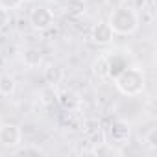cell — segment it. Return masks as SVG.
Instances as JSON below:
<instances>
[{"mask_svg":"<svg viewBox=\"0 0 157 157\" xmlns=\"http://www.w3.org/2000/svg\"><path fill=\"white\" fill-rule=\"evenodd\" d=\"M113 80H115V87L124 96H139L146 89V74L142 68L137 67H126Z\"/></svg>","mask_w":157,"mask_h":157,"instance_id":"1","label":"cell"},{"mask_svg":"<svg viewBox=\"0 0 157 157\" xmlns=\"http://www.w3.org/2000/svg\"><path fill=\"white\" fill-rule=\"evenodd\" d=\"M107 22L117 35H133L140 26V17L131 6H118L111 11Z\"/></svg>","mask_w":157,"mask_h":157,"instance_id":"2","label":"cell"},{"mask_svg":"<svg viewBox=\"0 0 157 157\" xmlns=\"http://www.w3.org/2000/svg\"><path fill=\"white\" fill-rule=\"evenodd\" d=\"M54 13L48 10V8H33L30 11V24L33 30L37 32H46L54 26Z\"/></svg>","mask_w":157,"mask_h":157,"instance_id":"3","label":"cell"},{"mask_svg":"<svg viewBox=\"0 0 157 157\" xmlns=\"http://www.w3.org/2000/svg\"><path fill=\"white\" fill-rule=\"evenodd\" d=\"M0 144L6 148H17L22 144V129L17 124H2L0 126Z\"/></svg>","mask_w":157,"mask_h":157,"instance_id":"4","label":"cell"},{"mask_svg":"<svg viewBox=\"0 0 157 157\" xmlns=\"http://www.w3.org/2000/svg\"><path fill=\"white\" fill-rule=\"evenodd\" d=\"M129 135H131V126H129V122H126V120H113L111 124H109V128H107V131H105V137H109V140L111 142H117V144H124L128 139H129Z\"/></svg>","mask_w":157,"mask_h":157,"instance_id":"5","label":"cell"},{"mask_svg":"<svg viewBox=\"0 0 157 157\" xmlns=\"http://www.w3.org/2000/svg\"><path fill=\"white\" fill-rule=\"evenodd\" d=\"M113 37H115V32H113V28L109 26L107 21L96 22V24L93 26V30H91V39H93V43H96V44H100V46H105V44L113 43Z\"/></svg>","mask_w":157,"mask_h":157,"instance_id":"6","label":"cell"},{"mask_svg":"<svg viewBox=\"0 0 157 157\" xmlns=\"http://www.w3.org/2000/svg\"><path fill=\"white\" fill-rule=\"evenodd\" d=\"M57 104H59L65 111L76 113L78 109L82 107V96L78 94L76 91H72V89H65V91L57 93Z\"/></svg>","mask_w":157,"mask_h":157,"instance_id":"7","label":"cell"},{"mask_svg":"<svg viewBox=\"0 0 157 157\" xmlns=\"http://www.w3.org/2000/svg\"><path fill=\"white\" fill-rule=\"evenodd\" d=\"M21 57H22V63H24L26 67H30V68H33V67H39V65L43 63V52H41L39 48H35V46L24 48Z\"/></svg>","mask_w":157,"mask_h":157,"instance_id":"8","label":"cell"},{"mask_svg":"<svg viewBox=\"0 0 157 157\" xmlns=\"http://www.w3.org/2000/svg\"><path fill=\"white\" fill-rule=\"evenodd\" d=\"M93 74L98 78V80L109 78V57L107 56H98L93 61Z\"/></svg>","mask_w":157,"mask_h":157,"instance_id":"9","label":"cell"},{"mask_svg":"<svg viewBox=\"0 0 157 157\" xmlns=\"http://www.w3.org/2000/svg\"><path fill=\"white\" fill-rule=\"evenodd\" d=\"M63 76H65V72H63V68H61L59 65H48V67L44 68V80H46V83H50V85L61 83V82H63Z\"/></svg>","mask_w":157,"mask_h":157,"instance_id":"10","label":"cell"},{"mask_svg":"<svg viewBox=\"0 0 157 157\" xmlns=\"http://www.w3.org/2000/svg\"><path fill=\"white\" fill-rule=\"evenodd\" d=\"M17 91V82L15 78L10 74H2L0 76V94L2 96H13Z\"/></svg>","mask_w":157,"mask_h":157,"instance_id":"11","label":"cell"},{"mask_svg":"<svg viewBox=\"0 0 157 157\" xmlns=\"http://www.w3.org/2000/svg\"><path fill=\"white\" fill-rule=\"evenodd\" d=\"M126 67H128V63L124 61L122 56H113V59H109V78H115V76L120 74Z\"/></svg>","mask_w":157,"mask_h":157,"instance_id":"12","label":"cell"},{"mask_svg":"<svg viewBox=\"0 0 157 157\" xmlns=\"http://www.w3.org/2000/svg\"><path fill=\"white\" fill-rule=\"evenodd\" d=\"M65 8H67V13L68 15L78 17V15H82L85 11V2H83V0H67Z\"/></svg>","mask_w":157,"mask_h":157,"instance_id":"13","label":"cell"},{"mask_svg":"<svg viewBox=\"0 0 157 157\" xmlns=\"http://www.w3.org/2000/svg\"><path fill=\"white\" fill-rule=\"evenodd\" d=\"M91 151H93V155H98V157H100V155H113V153H117V150L113 148V144L107 142V140L94 144V146L91 148Z\"/></svg>","mask_w":157,"mask_h":157,"instance_id":"14","label":"cell"},{"mask_svg":"<svg viewBox=\"0 0 157 157\" xmlns=\"http://www.w3.org/2000/svg\"><path fill=\"white\" fill-rule=\"evenodd\" d=\"M15 153H17V155H43L44 151H43L39 146H24V148H19V146H17Z\"/></svg>","mask_w":157,"mask_h":157,"instance_id":"15","label":"cell"},{"mask_svg":"<svg viewBox=\"0 0 157 157\" xmlns=\"http://www.w3.org/2000/svg\"><path fill=\"white\" fill-rule=\"evenodd\" d=\"M144 142H148L150 150H157V128H150V131L144 135Z\"/></svg>","mask_w":157,"mask_h":157,"instance_id":"16","label":"cell"},{"mask_svg":"<svg viewBox=\"0 0 157 157\" xmlns=\"http://www.w3.org/2000/svg\"><path fill=\"white\" fill-rule=\"evenodd\" d=\"M11 24V11L0 6V30H6Z\"/></svg>","mask_w":157,"mask_h":157,"instance_id":"17","label":"cell"},{"mask_svg":"<svg viewBox=\"0 0 157 157\" xmlns=\"http://www.w3.org/2000/svg\"><path fill=\"white\" fill-rule=\"evenodd\" d=\"M22 2H24V0H0V6L11 11V10H15V8H19Z\"/></svg>","mask_w":157,"mask_h":157,"instance_id":"18","label":"cell"}]
</instances>
